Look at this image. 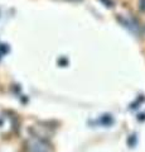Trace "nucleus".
I'll use <instances>...</instances> for the list:
<instances>
[{
  "mask_svg": "<svg viewBox=\"0 0 145 152\" xmlns=\"http://www.w3.org/2000/svg\"><path fill=\"white\" fill-rule=\"evenodd\" d=\"M139 8H140V10L145 12V0H140L139 1Z\"/></svg>",
  "mask_w": 145,
  "mask_h": 152,
  "instance_id": "nucleus-1",
  "label": "nucleus"
},
{
  "mask_svg": "<svg viewBox=\"0 0 145 152\" xmlns=\"http://www.w3.org/2000/svg\"><path fill=\"white\" fill-rule=\"evenodd\" d=\"M73 1H76V0H73Z\"/></svg>",
  "mask_w": 145,
  "mask_h": 152,
  "instance_id": "nucleus-2",
  "label": "nucleus"
}]
</instances>
